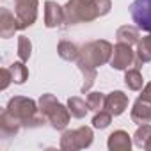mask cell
Instances as JSON below:
<instances>
[{
  "label": "cell",
  "instance_id": "12",
  "mask_svg": "<svg viewBox=\"0 0 151 151\" xmlns=\"http://www.w3.org/2000/svg\"><path fill=\"white\" fill-rule=\"evenodd\" d=\"M130 117L137 124L149 123L151 121V101H146L142 98H137V101L133 103V109L130 112Z\"/></svg>",
  "mask_w": 151,
  "mask_h": 151
},
{
  "label": "cell",
  "instance_id": "11",
  "mask_svg": "<svg viewBox=\"0 0 151 151\" xmlns=\"http://www.w3.org/2000/svg\"><path fill=\"white\" fill-rule=\"evenodd\" d=\"M128 107V96L123 91H112L107 94L105 100V110H109L112 116H121Z\"/></svg>",
  "mask_w": 151,
  "mask_h": 151
},
{
  "label": "cell",
  "instance_id": "7",
  "mask_svg": "<svg viewBox=\"0 0 151 151\" xmlns=\"http://www.w3.org/2000/svg\"><path fill=\"white\" fill-rule=\"evenodd\" d=\"M37 0H14V16L18 18L20 30L29 29L37 20Z\"/></svg>",
  "mask_w": 151,
  "mask_h": 151
},
{
  "label": "cell",
  "instance_id": "26",
  "mask_svg": "<svg viewBox=\"0 0 151 151\" xmlns=\"http://www.w3.org/2000/svg\"><path fill=\"white\" fill-rule=\"evenodd\" d=\"M94 9H96V13H98V18H100V16H105V14L110 13L112 2H110V0H94Z\"/></svg>",
  "mask_w": 151,
  "mask_h": 151
},
{
  "label": "cell",
  "instance_id": "5",
  "mask_svg": "<svg viewBox=\"0 0 151 151\" xmlns=\"http://www.w3.org/2000/svg\"><path fill=\"white\" fill-rule=\"evenodd\" d=\"M93 137H94V133L89 126H80L77 130H68L60 137V147L68 149V151L86 149L93 144Z\"/></svg>",
  "mask_w": 151,
  "mask_h": 151
},
{
  "label": "cell",
  "instance_id": "21",
  "mask_svg": "<svg viewBox=\"0 0 151 151\" xmlns=\"http://www.w3.org/2000/svg\"><path fill=\"white\" fill-rule=\"evenodd\" d=\"M9 69H11L13 82H14V84H25V82H27V78H29V69H27V66H25L23 60L11 64Z\"/></svg>",
  "mask_w": 151,
  "mask_h": 151
},
{
  "label": "cell",
  "instance_id": "24",
  "mask_svg": "<svg viewBox=\"0 0 151 151\" xmlns=\"http://www.w3.org/2000/svg\"><path fill=\"white\" fill-rule=\"evenodd\" d=\"M30 55H32V43H30V39L27 36H20L18 37V57H20V60L27 62L30 59Z\"/></svg>",
  "mask_w": 151,
  "mask_h": 151
},
{
  "label": "cell",
  "instance_id": "20",
  "mask_svg": "<svg viewBox=\"0 0 151 151\" xmlns=\"http://www.w3.org/2000/svg\"><path fill=\"white\" fill-rule=\"evenodd\" d=\"M78 66V69L82 71V75H84V84H82V93L86 94V93H89L91 91V87L94 86V82H96V68H91V66H86V64H77Z\"/></svg>",
  "mask_w": 151,
  "mask_h": 151
},
{
  "label": "cell",
  "instance_id": "6",
  "mask_svg": "<svg viewBox=\"0 0 151 151\" xmlns=\"http://www.w3.org/2000/svg\"><path fill=\"white\" fill-rule=\"evenodd\" d=\"M142 64L137 59V53L132 50L130 45L124 43H117L114 46L112 57H110V68L112 69H119V71H126L130 68H140Z\"/></svg>",
  "mask_w": 151,
  "mask_h": 151
},
{
  "label": "cell",
  "instance_id": "25",
  "mask_svg": "<svg viewBox=\"0 0 151 151\" xmlns=\"http://www.w3.org/2000/svg\"><path fill=\"white\" fill-rule=\"evenodd\" d=\"M110 123H112V114H110L109 110H100V112H96L94 117H93V126L98 128V130L107 128Z\"/></svg>",
  "mask_w": 151,
  "mask_h": 151
},
{
  "label": "cell",
  "instance_id": "13",
  "mask_svg": "<svg viewBox=\"0 0 151 151\" xmlns=\"http://www.w3.org/2000/svg\"><path fill=\"white\" fill-rule=\"evenodd\" d=\"M107 146L110 151H130L132 147V139L124 130H116L109 135Z\"/></svg>",
  "mask_w": 151,
  "mask_h": 151
},
{
  "label": "cell",
  "instance_id": "19",
  "mask_svg": "<svg viewBox=\"0 0 151 151\" xmlns=\"http://www.w3.org/2000/svg\"><path fill=\"white\" fill-rule=\"evenodd\" d=\"M137 59L140 64L144 62H151V34L149 36H144L142 39H139L137 43Z\"/></svg>",
  "mask_w": 151,
  "mask_h": 151
},
{
  "label": "cell",
  "instance_id": "22",
  "mask_svg": "<svg viewBox=\"0 0 151 151\" xmlns=\"http://www.w3.org/2000/svg\"><path fill=\"white\" fill-rule=\"evenodd\" d=\"M149 139H151V124H147V123L139 124V128H137V132H135V135H133V142H135V146H139V147H146V144H147Z\"/></svg>",
  "mask_w": 151,
  "mask_h": 151
},
{
  "label": "cell",
  "instance_id": "27",
  "mask_svg": "<svg viewBox=\"0 0 151 151\" xmlns=\"http://www.w3.org/2000/svg\"><path fill=\"white\" fill-rule=\"evenodd\" d=\"M0 73H2V84H0V89L6 91L7 86L13 82V75H11V69L9 68H2V71H0Z\"/></svg>",
  "mask_w": 151,
  "mask_h": 151
},
{
  "label": "cell",
  "instance_id": "8",
  "mask_svg": "<svg viewBox=\"0 0 151 151\" xmlns=\"http://www.w3.org/2000/svg\"><path fill=\"white\" fill-rule=\"evenodd\" d=\"M130 14L140 30L151 34V0H133L130 6Z\"/></svg>",
  "mask_w": 151,
  "mask_h": 151
},
{
  "label": "cell",
  "instance_id": "18",
  "mask_svg": "<svg viewBox=\"0 0 151 151\" xmlns=\"http://www.w3.org/2000/svg\"><path fill=\"white\" fill-rule=\"evenodd\" d=\"M68 109H69V114H71L73 117H77V119H82V117L87 114V110H89L87 101H84V100L78 98V96H71V98L68 100Z\"/></svg>",
  "mask_w": 151,
  "mask_h": 151
},
{
  "label": "cell",
  "instance_id": "10",
  "mask_svg": "<svg viewBox=\"0 0 151 151\" xmlns=\"http://www.w3.org/2000/svg\"><path fill=\"white\" fill-rule=\"evenodd\" d=\"M18 30H20L18 18L13 16V14L9 13V9L2 7V9H0V36H2L4 39H9V37H13Z\"/></svg>",
  "mask_w": 151,
  "mask_h": 151
},
{
  "label": "cell",
  "instance_id": "1",
  "mask_svg": "<svg viewBox=\"0 0 151 151\" xmlns=\"http://www.w3.org/2000/svg\"><path fill=\"white\" fill-rule=\"evenodd\" d=\"M16 119H20L22 126L25 128H36L41 126L45 121V116L39 112V105L25 96H14L9 100L7 107H6Z\"/></svg>",
  "mask_w": 151,
  "mask_h": 151
},
{
  "label": "cell",
  "instance_id": "29",
  "mask_svg": "<svg viewBox=\"0 0 151 151\" xmlns=\"http://www.w3.org/2000/svg\"><path fill=\"white\" fill-rule=\"evenodd\" d=\"M144 149H147V151H151V139L147 140V144H146V147H144Z\"/></svg>",
  "mask_w": 151,
  "mask_h": 151
},
{
  "label": "cell",
  "instance_id": "2",
  "mask_svg": "<svg viewBox=\"0 0 151 151\" xmlns=\"http://www.w3.org/2000/svg\"><path fill=\"white\" fill-rule=\"evenodd\" d=\"M37 105H39V112H41V114L45 116V119L52 124V128H55V130H64V128L68 126L69 116H71V114H69V109L64 107L53 94H50V93L41 94Z\"/></svg>",
  "mask_w": 151,
  "mask_h": 151
},
{
  "label": "cell",
  "instance_id": "30",
  "mask_svg": "<svg viewBox=\"0 0 151 151\" xmlns=\"http://www.w3.org/2000/svg\"><path fill=\"white\" fill-rule=\"evenodd\" d=\"M86 2H89V4H93V2H94V0H86Z\"/></svg>",
  "mask_w": 151,
  "mask_h": 151
},
{
  "label": "cell",
  "instance_id": "16",
  "mask_svg": "<svg viewBox=\"0 0 151 151\" xmlns=\"http://www.w3.org/2000/svg\"><path fill=\"white\" fill-rule=\"evenodd\" d=\"M57 53H59V57L60 59H64V60H77L78 59V55H80V48L75 45V43H71V41H60L59 45H57Z\"/></svg>",
  "mask_w": 151,
  "mask_h": 151
},
{
  "label": "cell",
  "instance_id": "23",
  "mask_svg": "<svg viewBox=\"0 0 151 151\" xmlns=\"http://www.w3.org/2000/svg\"><path fill=\"white\" fill-rule=\"evenodd\" d=\"M105 100H107V96H105L103 93H89L87 98H86L87 107H89V110H93V112L103 110V109H105Z\"/></svg>",
  "mask_w": 151,
  "mask_h": 151
},
{
  "label": "cell",
  "instance_id": "3",
  "mask_svg": "<svg viewBox=\"0 0 151 151\" xmlns=\"http://www.w3.org/2000/svg\"><path fill=\"white\" fill-rule=\"evenodd\" d=\"M112 52H114V46L109 41H105V39L91 41L80 48V55L77 59V64H86L91 68L103 66V64L110 62Z\"/></svg>",
  "mask_w": 151,
  "mask_h": 151
},
{
  "label": "cell",
  "instance_id": "9",
  "mask_svg": "<svg viewBox=\"0 0 151 151\" xmlns=\"http://www.w3.org/2000/svg\"><path fill=\"white\" fill-rule=\"evenodd\" d=\"M64 20H66L64 7L53 2V0H46L45 2V25L48 29H55V27H60Z\"/></svg>",
  "mask_w": 151,
  "mask_h": 151
},
{
  "label": "cell",
  "instance_id": "15",
  "mask_svg": "<svg viewBox=\"0 0 151 151\" xmlns=\"http://www.w3.org/2000/svg\"><path fill=\"white\" fill-rule=\"evenodd\" d=\"M116 37H117V43H124V45H137L139 43V27H132V25H123L117 29L116 32Z\"/></svg>",
  "mask_w": 151,
  "mask_h": 151
},
{
  "label": "cell",
  "instance_id": "17",
  "mask_svg": "<svg viewBox=\"0 0 151 151\" xmlns=\"http://www.w3.org/2000/svg\"><path fill=\"white\" fill-rule=\"evenodd\" d=\"M124 84L130 91H142L144 87V78L139 71V68H130L124 73Z\"/></svg>",
  "mask_w": 151,
  "mask_h": 151
},
{
  "label": "cell",
  "instance_id": "28",
  "mask_svg": "<svg viewBox=\"0 0 151 151\" xmlns=\"http://www.w3.org/2000/svg\"><path fill=\"white\" fill-rule=\"evenodd\" d=\"M139 98H142V100H146V101H151V82L142 87V93H140Z\"/></svg>",
  "mask_w": 151,
  "mask_h": 151
},
{
  "label": "cell",
  "instance_id": "14",
  "mask_svg": "<svg viewBox=\"0 0 151 151\" xmlns=\"http://www.w3.org/2000/svg\"><path fill=\"white\" fill-rule=\"evenodd\" d=\"M22 128V123L20 119H16L7 109L2 112V116H0V132H2L4 137H14Z\"/></svg>",
  "mask_w": 151,
  "mask_h": 151
},
{
  "label": "cell",
  "instance_id": "4",
  "mask_svg": "<svg viewBox=\"0 0 151 151\" xmlns=\"http://www.w3.org/2000/svg\"><path fill=\"white\" fill-rule=\"evenodd\" d=\"M64 14H66L64 23H68V25L89 23V22H94L98 18V13L94 9V2L89 4L86 0H68L64 6Z\"/></svg>",
  "mask_w": 151,
  "mask_h": 151
}]
</instances>
